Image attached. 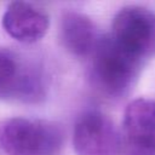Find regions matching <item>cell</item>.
<instances>
[{
  "instance_id": "cell-1",
  "label": "cell",
  "mask_w": 155,
  "mask_h": 155,
  "mask_svg": "<svg viewBox=\"0 0 155 155\" xmlns=\"http://www.w3.org/2000/svg\"><path fill=\"white\" fill-rule=\"evenodd\" d=\"M142 62L122 47L111 34H107L98 39L91 53L92 81L104 94L121 96L132 86Z\"/></svg>"
},
{
  "instance_id": "cell-2",
  "label": "cell",
  "mask_w": 155,
  "mask_h": 155,
  "mask_svg": "<svg viewBox=\"0 0 155 155\" xmlns=\"http://www.w3.org/2000/svg\"><path fill=\"white\" fill-rule=\"evenodd\" d=\"M63 142V128L53 121L8 117L0 122V148L7 155H58Z\"/></svg>"
},
{
  "instance_id": "cell-3",
  "label": "cell",
  "mask_w": 155,
  "mask_h": 155,
  "mask_svg": "<svg viewBox=\"0 0 155 155\" xmlns=\"http://www.w3.org/2000/svg\"><path fill=\"white\" fill-rule=\"evenodd\" d=\"M45 96L42 73L19 53L0 47V98L38 102Z\"/></svg>"
},
{
  "instance_id": "cell-4",
  "label": "cell",
  "mask_w": 155,
  "mask_h": 155,
  "mask_svg": "<svg viewBox=\"0 0 155 155\" xmlns=\"http://www.w3.org/2000/svg\"><path fill=\"white\" fill-rule=\"evenodd\" d=\"M113 38L127 51L144 61L155 56V12L130 5L120 8L111 24Z\"/></svg>"
},
{
  "instance_id": "cell-5",
  "label": "cell",
  "mask_w": 155,
  "mask_h": 155,
  "mask_svg": "<svg viewBox=\"0 0 155 155\" xmlns=\"http://www.w3.org/2000/svg\"><path fill=\"white\" fill-rule=\"evenodd\" d=\"M73 147L76 155H120L122 138L107 114L86 110L74 124Z\"/></svg>"
},
{
  "instance_id": "cell-6",
  "label": "cell",
  "mask_w": 155,
  "mask_h": 155,
  "mask_svg": "<svg viewBox=\"0 0 155 155\" xmlns=\"http://www.w3.org/2000/svg\"><path fill=\"white\" fill-rule=\"evenodd\" d=\"M1 23L10 36L19 42L31 44L46 34L50 19L47 13L34 4L12 1L7 5Z\"/></svg>"
},
{
  "instance_id": "cell-7",
  "label": "cell",
  "mask_w": 155,
  "mask_h": 155,
  "mask_svg": "<svg viewBox=\"0 0 155 155\" xmlns=\"http://www.w3.org/2000/svg\"><path fill=\"white\" fill-rule=\"evenodd\" d=\"M122 130L126 145L155 151V101L137 98L124 113Z\"/></svg>"
},
{
  "instance_id": "cell-8",
  "label": "cell",
  "mask_w": 155,
  "mask_h": 155,
  "mask_svg": "<svg viewBox=\"0 0 155 155\" xmlns=\"http://www.w3.org/2000/svg\"><path fill=\"white\" fill-rule=\"evenodd\" d=\"M59 39L63 46L74 56H91L97 41L96 27L84 13L64 11L59 23Z\"/></svg>"
},
{
  "instance_id": "cell-9",
  "label": "cell",
  "mask_w": 155,
  "mask_h": 155,
  "mask_svg": "<svg viewBox=\"0 0 155 155\" xmlns=\"http://www.w3.org/2000/svg\"><path fill=\"white\" fill-rule=\"evenodd\" d=\"M126 155H155V151L143 149V148L126 145Z\"/></svg>"
}]
</instances>
